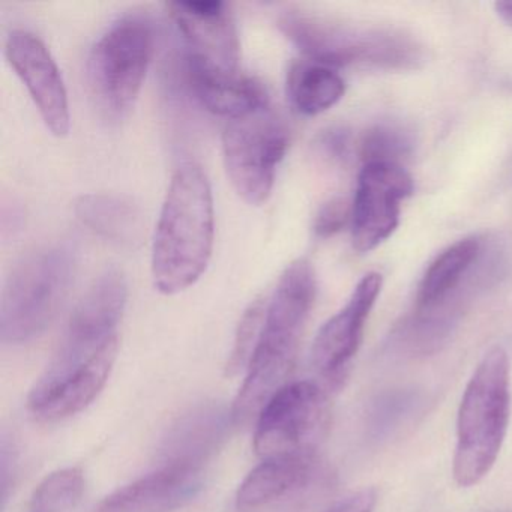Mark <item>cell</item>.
I'll use <instances>...</instances> for the list:
<instances>
[{"mask_svg":"<svg viewBox=\"0 0 512 512\" xmlns=\"http://www.w3.org/2000/svg\"><path fill=\"white\" fill-rule=\"evenodd\" d=\"M316 293V272L307 259L295 260L284 269L274 293L266 299L259 338L244 383L233 401L235 422L259 415L263 406L289 383Z\"/></svg>","mask_w":512,"mask_h":512,"instance_id":"obj_2","label":"cell"},{"mask_svg":"<svg viewBox=\"0 0 512 512\" xmlns=\"http://www.w3.org/2000/svg\"><path fill=\"white\" fill-rule=\"evenodd\" d=\"M331 421L322 386L308 380L287 383L257 415L254 451L266 458L316 451Z\"/></svg>","mask_w":512,"mask_h":512,"instance_id":"obj_9","label":"cell"},{"mask_svg":"<svg viewBox=\"0 0 512 512\" xmlns=\"http://www.w3.org/2000/svg\"><path fill=\"white\" fill-rule=\"evenodd\" d=\"M184 68L191 94L214 115L230 121L269 106L266 89L257 80L241 73L235 76L206 73L188 64H184Z\"/></svg>","mask_w":512,"mask_h":512,"instance_id":"obj_17","label":"cell"},{"mask_svg":"<svg viewBox=\"0 0 512 512\" xmlns=\"http://www.w3.org/2000/svg\"><path fill=\"white\" fill-rule=\"evenodd\" d=\"M85 475L79 467L50 473L32 494L28 512H68L85 493Z\"/></svg>","mask_w":512,"mask_h":512,"instance_id":"obj_21","label":"cell"},{"mask_svg":"<svg viewBox=\"0 0 512 512\" xmlns=\"http://www.w3.org/2000/svg\"><path fill=\"white\" fill-rule=\"evenodd\" d=\"M77 269L70 242L43 245L8 275L0 301V340L23 344L40 337L64 305Z\"/></svg>","mask_w":512,"mask_h":512,"instance_id":"obj_6","label":"cell"},{"mask_svg":"<svg viewBox=\"0 0 512 512\" xmlns=\"http://www.w3.org/2000/svg\"><path fill=\"white\" fill-rule=\"evenodd\" d=\"M74 212L83 226L113 244L131 247L142 236V212L127 197L109 193L85 194L77 199Z\"/></svg>","mask_w":512,"mask_h":512,"instance_id":"obj_18","label":"cell"},{"mask_svg":"<svg viewBox=\"0 0 512 512\" xmlns=\"http://www.w3.org/2000/svg\"><path fill=\"white\" fill-rule=\"evenodd\" d=\"M377 493L373 488H365L332 506L328 512H373L376 508Z\"/></svg>","mask_w":512,"mask_h":512,"instance_id":"obj_26","label":"cell"},{"mask_svg":"<svg viewBox=\"0 0 512 512\" xmlns=\"http://www.w3.org/2000/svg\"><path fill=\"white\" fill-rule=\"evenodd\" d=\"M382 286L379 272L365 275L356 284L347 304L317 332L311 347V362L329 388H338L346 379Z\"/></svg>","mask_w":512,"mask_h":512,"instance_id":"obj_12","label":"cell"},{"mask_svg":"<svg viewBox=\"0 0 512 512\" xmlns=\"http://www.w3.org/2000/svg\"><path fill=\"white\" fill-rule=\"evenodd\" d=\"M214 238L208 176L199 164H182L173 173L152 242V278L158 292L178 295L194 286L211 262Z\"/></svg>","mask_w":512,"mask_h":512,"instance_id":"obj_3","label":"cell"},{"mask_svg":"<svg viewBox=\"0 0 512 512\" xmlns=\"http://www.w3.org/2000/svg\"><path fill=\"white\" fill-rule=\"evenodd\" d=\"M287 148L289 131L269 106L227 122L223 133L224 166L236 194L245 203H266Z\"/></svg>","mask_w":512,"mask_h":512,"instance_id":"obj_8","label":"cell"},{"mask_svg":"<svg viewBox=\"0 0 512 512\" xmlns=\"http://www.w3.org/2000/svg\"><path fill=\"white\" fill-rule=\"evenodd\" d=\"M413 193V179L400 164H364L352 205L353 247L370 253L400 224L401 200Z\"/></svg>","mask_w":512,"mask_h":512,"instance_id":"obj_11","label":"cell"},{"mask_svg":"<svg viewBox=\"0 0 512 512\" xmlns=\"http://www.w3.org/2000/svg\"><path fill=\"white\" fill-rule=\"evenodd\" d=\"M481 254V241L476 236L461 239L439 254L428 266L416 293L419 314L431 313L457 289L473 263Z\"/></svg>","mask_w":512,"mask_h":512,"instance_id":"obj_19","label":"cell"},{"mask_svg":"<svg viewBox=\"0 0 512 512\" xmlns=\"http://www.w3.org/2000/svg\"><path fill=\"white\" fill-rule=\"evenodd\" d=\"M167 10L184 38L185 64L221 76L239 74L238 29L227 4L172 2Z\"/></svg>","mask_w":512,"mask_h":512,"instance_id":"obj_10","label":"cell"},{"mask_svg":"<svg viewBox=\"0 0 512 512\" xmlns=\"http://www.w3.org/2000/svg\"><path fill=\"white\" fill-rule=\"evenodd\" d=\"M322 475L316 451L266 458L239 485V512L272 511L307 493Z\"/></svg>","mask_w":512,"mask_h":512,"instance_id":"obj_14","label":"cell"},{"mask_svg":"<svg viewBox=\"0 0 512 512\" xmlns=\"http://www.w3.org/2000/svg\"><path fill=\"white\" fill-rule=\"evenodd\" d=\"M415 140L412 131L395 122L374 125L361 140V157L365 164H400L412 154ZM401 166V164H400Z\"/></svg>","mask_w":512,"mask_h":512,"instance_id":"obj_22","label":"cell"},{"mask_svg":"<svg viewBox=\"0 0 512 512\" xmlns=\"http://www.w3.org/2000/svg\"><path fill=\"white\" fill-rule=\"evenodd\" d=\"M203 485L205 466L163 463L107 496L95 512H169L199 496Z\"/></svg>","mask_w":512,"mask_h":512,"instance_id":"obj_15","label":"cell"},{"mask_svg":"<svg viewBox=\"0 0 512 512\" xmlns=\"http://www.w3.org/2000/svg\"><path fill=\"white\" fill-rule=\"evenodd\" d=\"M127 298V280L118 269H107L86 290L55 356L29 394L35 418L61 421L82 412L103 391L118 356V326Z\"/></svg>","mask_w":512,"mask_h":512,"instance_id":"obj_1","label":"cell"},{"mask_svg":"<svg viewBox=\"0 0 512 512\" xmlns=\"http://www.w3.org/2000/svg\"><path fill=\"white\" fill-rule=\"evenodd\" d=\"M509 416L508 353L502 347H493L470 377L458 410L452 475L460 487H472L488 475L505 442Z\"/></svg>","mask_w":512,"mask_h":512,"instance_id":"obj_5","label":"cell"},{"mask_svg":"<svg viewBox=\"0 0 512 512\" xmlns=\"http://www.w3.org/2000/svg\"><path fill=\"white\" fill-rule=\"evenodd\" d=\"M265 307L266 299L257 298L245 310L244 316L239 322L238 332H236L235 344H233L229 364H227V373L236 374L242 368L247 370L251 356H253L254 347H256L257 338H259Z\"/></svg>","mask_w":512,"mask_h":512,"instance_id":"obj_23","label":"cell"},{"mask_svg":"<svg viewBox=\"0 0 512 512\" xmlns=\"http://www.w3.org/2000/svg\"><path fill=\"white\" fill-rule=\"evenodd\" d=\"M5 55L28 89L47 130L56 137L67 136L71 128L67 88L46 44L37 35L20 29L8 37Z\"/></svg>","mask_w":512,"mask_h":512,"instance_id":"obj_13","label":"cell"},{"mask_svg":"<svg viewBox=\"0 0 512 512\" xmlns=\"http://www.w3.org/2000/svg\"><path fill=\"white\" fill-rule=\"evenodd\" d=\"M278 28L308 61L326 67L412 71L425 62L424 47L400 29L355 25L302 11L284 13Z\"/></svg>","mask_w":512,"mask_h":512,"instance_id":"obj_4","label":"cell"},{"mask_svg":"<svg viewBox=\"0 0 512 512\" xmlns=\"http://www.w3.org/2000/svg\"><path fill=\"white\" fill-rule=\"evenodd\" d=\"M152 53L154 29L142 16L122 17L95 43L89 56V83L107 118L122 119L133 109Z\"/></svg>","mask_w":512,"mask_h":512,"instance_id":"obj_7","label":"cell"},{"mask_svg":"<svg viewBox=\"0 0 512 512\" xmlns=\"http://www.w3.org/2000/svg\"><path fill=\"white\" fill-rule=\"evenodd\" d=\"M317 148L332 161H341L347 157L350 148V136L344 128H329L320 134Z\"/></svg>","mask_w":512,"mask_h":512,"instance_id":"obj_25","label":"cell"},{"mask_svg":"<svg viewBox=\"0 0 512 512\" xmlns=\"http://www.w3.org/2000/svg\"><path fill=\"white\" fill-rule=\"evenodd\" d=\"M497 16L508 26H512V0H500L494 4Z\"/></svg>","mask_w":512,"mask_h":512,"instance_id":"obj_27","label":"cell"},{"mask_svg":"<svg viewBox=\"0 0 512 512\" xmlns=\"http://www.w3.org/2000/svg\"><path fill=\"white\" fill-rule=\"evenodd\" d=\"M286 92L296 112L317 116L340 103L346 94V82L334 68L305 59L290 65Z\"/></svg>","mask_w":512,"mask_h":512,"instance_id":"obj_20","label":"cell"},{"mask_svg":"<svg viewBox=\"0 0 512 512\" xmlns=\"http://www.w3.org/2000/svg\"><path fill=\"white\" fill-rule=\"evenodd\" d=\"M352 220V208L340 197L328 200L317 212L314 220V233L317 238H331L341 232L347 221Z\"/></svg>","mask_w":512,"mask_h":512,"instance_id":"obj_24","label":"cell"},{"mask_svg":"<svg viewBox=\"0 0 512 512\" xmlns=\"http://www.w3.org/2000/svg\"><path fill=\"white\" fill-rule=\"evenodd\" d=\"M235 422L232 409L203 404L173 422L161 446L163 463H190L205 466L220 448L229 425Z\"/></svg>","mask_w":512,"mask_h":512,"instance_id":"obj_16","label":"cell"}]
</instances>
